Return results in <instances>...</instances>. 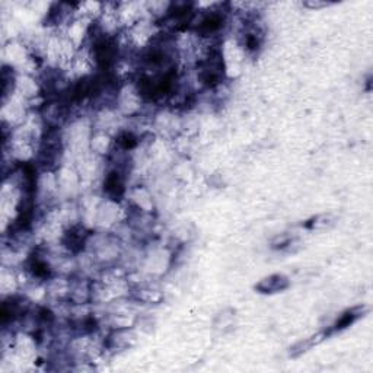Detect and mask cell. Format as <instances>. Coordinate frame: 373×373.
<instances>
[{
  "label": "cell",
  "instance_id": "cell-5",
  "mask_svg": "<svg viewBox=\"0 0 373 373\" xmlns=\"http://www.w3.org/2000/svg\"><path fill=\"white\" fill-rule=\"evenodd\" d=\"M357 318V313L354 312V310H350V312H347V313H344L341 318H339V321H337V324L334 325V331H337V330H342V328H345V327H348L354 319Z\"/></svg>",
  "mask_w": 373,
  "mask_h": 373
},
{
  "label": "cell",
  "instance_id": "cell-2",
  "mask_svg": "<svg viewBox=\"0 0 373 373\" xmlns=\"http://www.w3.org/2000/svg\"><path fill=\"white\" fill-rule=\"evenodd\" d=\"M97 60L101 63L102 66H108L112 62L114 57V45L109 41H101L100 44H97Z\"/></svg>",
  "mask_w": 373,
  "mask_h": 373
},
{
  "label": "cell",
  "instance_id": "cell-6",
  "mask_svg": "<svg viewBox=\"0 0 373 373\" xmlns=\"http://www.w3.org/2000/svg\"><path fill=\"white\" fill-rule=\"evenodd\" d=\"M123 138H124V140H123V144H124V147H126V149H127V147H133V146H135V138L130 136V135H126Z\"/></svg>",
  "mask_w": 373,
  "mask_h": 373
},
{
  "label": "cell",
  "instance_id": "cell-4",
  "mask_svg": "<svg viewBox=\"0 0 373 373\" xmlns=\"http://www.w3.org/2000/svg\"><path fill=\"white\" fill-rule=\"evenodd\" d=\"M220 25H222V16L213 13L207 19H204L203 24H202V30H203L204 33H213V31L219 30Z\"/></svg>",
  "mask_w": 373,
  "mask_h": 373
},
{
  "label": "cell",
  "instance_id": "cell-1",
  "mask_svg": "<svg viewBox=\"0 0 373 373\" xmlns=\"http://www.w3.org/2000/svg\"><path fill=\"white\" fill-rule=\"evenodd\" d=\"M287 286H289V280L284 275L274 274V275H270V277L261 280V283L257 284V289L263 293H274V292L284 290Z\"/></svg>",
  "mask_w": 373,
  "mask_h": 373
},
{
  "label": "cell",
  "instance_id": "cell-3",
  "mask_svg": "<svg viewBox=\"0 0 373 373\" xmlns=\"http://www.w3.org/2000/svg\"><path fill=\"white\" fill-rule=\"evenodd\" d=\"M105 190L112 197H121V194H123V184L120 181L118 173H115V172L109 173V176L106 178V182H105Z\"/></svg>",
  "mask_w": 373,
  "mask_h": 373
}]
</instances>
